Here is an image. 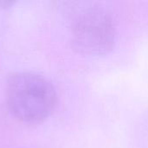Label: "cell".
Segmentation results:
<instances>
[{
	"label": "cell",
	"instance_id": "1",
	"mask_svg": "<svg viewBox=\"0 0 148 148\" xmlns=\"http://www.w3.org/2000/svg\"><path fill=\"white\" fill-rule=\"evenodd\" d=\"M6 100L11 114L25 123L45 120L56 103V93L52 83L34 72H19L7 82Z\"/></svg>",
	"mask_w": 148,
	"mask_h": 148
},
{
	"label": "cell",
	"instance_id": "2",
	"mask_svg": "<svg viewBox=\"0 0 148 148\" xmlns=\"http://www.w3.org/2000/svg\"><path fill=\"white\" fill-rule=\"evenodd\" d=\"M115 39V23L103 9L90 8L74 23L72 41L75 47L84 54H105L114 47Z\"/></svg>",
	"mask_w": 148,
	"mask_h": 148
}]
</instances>
